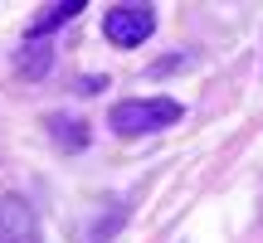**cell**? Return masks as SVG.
Wrapping results in <instances>:
<instances>
[{"label": "cell", "mask_w": 263, "mask_h": 243, "mask_svg": "<svg viewBox=\"0 0 263 243\" xmlns=\"http://www.w3.org/2000/svg\"><path fill=\"white\" fill-rule=\"evenodd\" d=\"M107 121H112L117 136H151V131L180 121V103H171V97H132V103H117Z\"/></svg>", "instance_id": "1"}, {"label": "cell", "mask_w": 263, "mask_h": 243, "mask_svg": "<svg viewBox=\"0 0 263 243\" xmlns=\"http://www.w3.org/2000/svg\"><path fill=\"white\" fill-rule=\"evenodd\" d=\"M103 34L117 49H137V44H146L156 34V10L151 5H112L103 15Z\"/></svg>", "instance_id": "2"}, {"label": "cell", "mask_w": 263, "mask_h": 243, "mask_svg": "<svg viewBox=\"0 0 263 243\" xmlns=\"http://www.w3.org/2000/svg\"><path fill=\"white\" fill-rule=\"evenodd\" d=\"M0 243H44L25 195H0Z\"/></svg>", "instance_id": "3"}, {"label": "cell", "mask_w": 263, "mask_h": 243, "mask_svg": "<svg viewBox=\"0 0 263 243\" xmlns=\"http://www.w3.org/2000/svg\"><path fill=\"white\" fill-rule=\"evenodd\" d=\"M49 64H54V49H49V39H29V34H25V44H20V54H15L20 78H44Z\"/></svg>", "instance_id": "4"}, {"label": "cell", "mask_w": 263, "mask_h": 243, "mask_svg": "<svg viewBox=\"0 0 263 243\" xmlns=\"http://www.w3.org/2000/svg\"><path fill=\"white\" fill-rule=\"evenodd\" d=\"M78 10H83V5H49L44 15L29 25V39H49V29H54V25H64V19H73Z\"/></svg>", "instance_id": "5"}, {"label": "cell", "mask_w": 263, "mask_h": 243, "mask_svg": "<svg viewBox=\"0 0 263 243\" xmlns=\"http://www.w3.org/2000/svg\"><path fill=\"white\" fill-rule=\"evenodd\" d=\"M49 131H54V136L64 141V146H83V141H88V127H78V121L68 127L64 117H54V121H49Z\"/></svg>", "instance_id": "6"}]
</instances>
